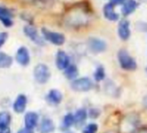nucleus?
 <instances>
[{"mask_svg":"<svg viewBox=\"0 0 147 133\" xmlns=\"http://www.w3.org/2000/svg\"><path fill=\"white\" fill-rule=\"evenodd\" d=\"M118 60L120 67L125 71H135L137 69V63L135 59L128 53L126 50L121 49L118 52Z\"/></svg>","mask_w":147,"mask_h":133,"instance_id":"obj_1","label":"nucleus"},{"mask_svg":"<svg viewBox=\"0 0 147 133\" xmlns=\"http://www.w3.org/2000/svg\"><path fill=\"white\" fill-rule=\"evenodd\" d=\"M34 78L38 84H46L50 78V72L49 67L44 63H38L34 69Z\"/></svg>","mask_w":147,"mask_h":133,"instance_id":"obj_2","label":"nucleus"},{"mask_svg":"<svg viewBox=\"0 0 147 133\" xmlns=\"http://www.w3.org/2000/svg\"><path fill=\"white\" fill-rule=\"evenodd\" d=\"M42 33L43 38L55 45H62L65 43V36L61 32H55L49 31L46 28L42 29Z\"/></svg>","mask_w":147,"mask_h":133,"instance_id":"obj_3","label":"nucleus"},{"mask_svg":"<svg viewBox=\"0 0 147 133\" xmlns=\"http://www.w3.org/2000/svg\"><path fill=\"white\" fill-rule=\"evenodd\" d=\"M71 88L78 92H86L93 88V82L88 78H76L71 83Z\"/></svg>","mask_w":147,"mask_h":133,"instance_id":"obj_4","label":"nucleus"},{"mask_svg":"<svg viewBox=\"0 0 147 133\" xmlns=\"http://www.w3.org/2000/svg\"><path fill=\"white\" fill-rule=\"evenodd\" d=\"M24 32L35 44H36L38 45H43L44 44L43 39L40 37L36 28H35L34 26H32V25H26L24 28Z\"/></svg>","mask_w":147,"mask_h":133,"instance_id":"obj_5","label":"nucleus"},{"mask_svg":"<svg viewBox=\"0 0 147 133\" xmlns=\"http://www.w3.org/2000/svg\"><path fill=\"white\" fill-rule=\"evenodd\" d=\"M55 64L61 71H65L70 65V59L68 55L63 50H58L55 57Z\"/></svg>","mask_w":147,"mask_h":133,"instance_id":"obj_6","label":"nucleus"},{"mask_svg":"<svg viewBox=\"0 0 147 133\" xmlns=\"http://www.w3.org/2000/svg\"><path fill=\"white\" fill-rule=\"evenodd\" d=\"M118 35L124 41H126L130 38L131 36L130 22L127 19H121L119 21L118 26Z\"/></svg>","mask_w":147,"mask_h":133,"instance_id":"obj_7","label":"nucleus"},{"mask_svg":"<svg viewBox=\"0 0 147 133\" xmlns=\"http://www.w3.org/2000/svg\"><path fill=\"white\" fill-rule=\"evenodd\" d=\"M88 47L94 53H100L107 49V44L102 39L97 38H91L88 39Z\"/></svg>","mask_w":147,"mask_h":133,"instance_id":"obj_8","label":"nucleus"},{"mask_svg":"<svg viewBox=\"0 0 147 133\" xmlns=\"http://www.w3.org/2000/svg\"><path fill=\"white\" fill-rule=\"evenodd\" d=\"M16 59L19 64H21L23 66H27L30 61V56L29 50L24 46L20 47L17 51Z\"/></svg>","mask_w":147,"mask_h":133,"instance_id":"obj_9","label":"nucleus"},{"mask_svg":"<svg viewBox=\"0 0 147 133\" xmlns=\"http://www.w3.org/2000/svg\"><path fill=\"white\" fill-rule=\"evenodd\" d=\"M103 14L104 17L109 21H118L119 18V14L115 12V5L110 2L104 5Z\"/></svg>","mask_w":147,"mask_h":133,"instance_id":"obj_10","label":"nucleus"},{"mask_svg":"<svg viewBox=\"0 0 147 133\" xmlns=\"http://www.w3.org/2000/svg\"><path fill=\"white\" fill-rule=\"evenodd\" d=\"M39 120V116L36 112L34 111H29L24 116V124L26 128L34 130L35 127L37 126Z\"/></svg>","mask_w":147,"mask_h":133,"instance_id":"obj_11","label":"nucleus"},{"mask_svg":"<svg viewBox=\"0 0 147 133\" xmlns=\"http://www.w3.org/2000/svg\"><path fill=\"white\" fill-rule=\"evenodd\" d=\"M27 106V97L24 94H20L17 97L13 104V110L16 113L24 112Z\"/></svg>","mask_w":147,"mask_h":133,"instance_id":"obj_12","label":"nucleus"},{"mask_svg":"<svg viewBox=\"0 0 147 133\" xmlns=\"http://www.w3.org/2000/svg\"><path fill=\"white\" fill-rule=\"evenodd\" d=\"M0 21L5 27H11L13 25L11 12L4 7H0Z\"/></svg>","mask_w":147,"mask_h":133,"instance_id":"obj_13","label":"nucleus"},{"mask_svg":"<svg viewBox=\"0 0 147 133\" xmlns=\"http://www.w3.org/2000/svg\"><path fill=\"white\" fill-rule=\"evenodd\" d=\"M138 5L136 0H127L121 7L122 15L124 17H127V16L132 14L138 8Z\"/></svg>","mask_w":147,"mask_h":133,"instance_id":"obj_14","label":"nucleus"},{"mask_svg":"<svg viewBox=\"0 0 147 133\" xmlns=\"http://www.w3.org/2000/svg\"><path fill=\"white\" fill-rule=\"evenodd\" d=\"M55 129V123L50 118H43L40 123L39 132L40 133H52Z\"/></svg>","mask_w":147,"mask_h":133,"instance_id":"obj_15","label":"nucleus"},{"mask_svg":"<svg viewBox=\"0 0 147 133\" xmlns=\"http://www.w3.org/2000/svg\"><path fill=\"white\" fill-rule=\"evenodd\" d=\"M62 98H63V96H62L61 92L58 90H55V89L49 91L48 95H47L48 102L52 104H61V102L62 101Z\"/></svg>","mask_w":147,"mask_h":133,"instance_id":"obj_16","label":"nucleus"},{"mask_svg":"<svg viewBox=\"0 0 147 133\" xmlns=\"http://www.w3.org/2000/svg\"><path fill=\"white\" fill-rule=\"evenodd\" d=\"M64 75L69 80H76L79 75V70L77 66L75 64H70L64 71Z\"/></svg>","mask_w":147,"mask_h":133,"instance_id":"obj_17","label":"nucleus"},{"mask_svg":"<svg viewBox=\"0 0 147 133\" xmlns=\"http://www.w3.org/2000/svg\"><path fill=\"white\" fill-rule=\"evenodd\" d=\"M11 122V116L8 111L0 112V130L9 128Z\"/></svg>","mask_w":147,"mask_h":133,"instance_id":"obj_18","label":"nucleus"},{"mask_svg":"<svg viewBox=\"0 0 147 133\" xmlns=\"http://www.w3.org/2000/svg\"><path fill=\"white\" fill-rule=\"evenodd\" d=\"M13 63L12 57L4 52H0V68L1 69H6L11 66Z\"/></svg>","mask_w":147,"mask_h":133,"instance_id":"obj_19","label":"nucleus"},{"mask_svg":"<svg viewBox=\"0 0 147 133\" xmlns=\"http://www.w3.org/2000/svg\"><path fill=\"white\" fill-rule=\"evenodd\" d=\"M74 115H75V120L76 124H82L88 117V112L85 109L77 110Z\"/></svg>","mask_w":147,"mask_h":133,"instance_id":"obj_20","label":"nucleus"},{"mask_svg":"<svg viewBox=\"0 0 147 133\" xmlns=\"http://www.w3.org/2000/svg\"><path fill=\"white\" fill-rule=\"evenodd\" d=\"M75 123H76V120H75V115L74 114L67 113L64 116V118L62 121V126L65 129H69Z\"/></svg>","mask_w":147,"mask_h":133,"instance_id":"obj_21","label":"nucleus"},{"mask_svg":"<svg viewBox=\"0 0 147 133\" xmlns=\"http://www.w3.org/2000/svg\"><path fill=\"white\" fill-rule=\"evenodd\" d=\"M105 77H106V72H105V69L103 68V66L101 65L98 66L94 73V80L96 82H100L105 78Z\"/></svg>","mask_w":147,"mask_h":133,"instance_id":"obj_22","label":"nucleus"},{"mask_svg":"<svg viewBox=\"0 0 147 133\" xmlns=\"http://www.w3.org/2000/svg\"><path fill=\"white\" fill-rule=\"evenodd\" d=\"M98 129L99 127L95 123H91L83 128L82 133H96L98 131Z\"/></svg>","mask_w":147,"mask_h":133,"instance_id":"obj_23","label":"nucleus"},{"mask_svg":"<svg viewBox=\"0 0 147 133\" xmlns=\"http://www.w3.org/2000/svg\"><path fill=\"white\" fill-rule=\"evenodd\" d=\"M8 34L6 32H0V47H1L7 40Z\"/></svg>","mask_w":147,"mask_h":133,"instance_id":"obj_24","label":"nucleus"},{"mask_svg":"<svg viewBox=\"0 0 147 133\" xmlns=\"http://www.w3.org/2000/svg\"><path fill=\"white\" fill-rule=\"evenodd\" d=\"M127 0H111L110 3H112L114 5H124Z\"/></svg>","mask_w":147,"mask_h":133,"instance_id":"obj_25","label":"nucleus"},{"mask_svg":"<svg viewBox=\"0 0 147 133\" xmlns=\"http://www.w3.org/2000/svg\"><path fill=\"white\" fill-rule=\"evenodd\" d=\"M17 133H34V130H31V129H29V128L24 127V128L20 129Z\"/></svg>","mask_w":147,"mask_h":133,"instance_id":"obj_26","label":"nucleus"},{"mask_svg":"<svg viewBox=\"0 0 147 133\" xmlns=\"http://www.w3.org/2000/svg\"><path fill=\"white\" fill-rule=\"evenodd\" d=\"M0 133H11L10 128L5 129V130H0Z\"/></svg>","mask_w":147,"mask_h":133,"instance_id":"obj_27","label":"nucleus"},{"mask_svg":"<svg viewBox=\"0 0 147 133\" xmlns=\"http://www.w3.org/2000/svg\"><path fill=\"white\" fill-rule=\"evenodd\" d=\"M107 133H116V132H114V131H108V132H107Z\"/></svg>","mask_w":147,"mask_h":133,"instance_id":"obj_28","label":"nucleus"},{"mask_svg":"<svg viewBox=\"0 0 147 133\" xmlns=\"http://www.w3.org/2000/svg\"><path fill=\"white\" fill-rule=\"evenodd\" d=\"M139 133H147V131H141V132H139Z\"/></svg>","mask_w":147,"mask_h":133,"instance_id":"obj_29","label":"nucleus"},{"mask_svg":"<svg viewBox=\"0 0 147 133\" xmlns=\"http://www.w3.org/2000/svg\"><path fill=\"white\" fill-rule=\"evenodd\" d=\"M67 133H73V132H71V131H70V132H67Z\"/></svg>","mask_w":147,"mask_h":133,"instance_id":"obj_30","label":"nucleus"}]
</instances>
